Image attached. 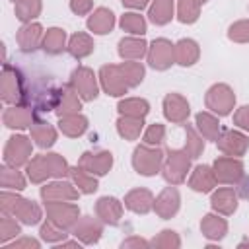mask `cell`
I'll return each mask as SVG.
<instances>
[{"label":"cell","instance_id":"cell-1","mask_svg":"<svg viewBox=\"0 0 249 249\" xmlns=\"http://www.w3.org/2000/svg\"><path fill=\"white\" fill-rule=\"evenodd\" d=\"M25 171L31 183L41 185L47 179H64L70 175V165L60 154H39L29 160Z\"/></svg>","mask_w":249,"mask_h":249},{"label":"cell","instance_id":"cell-2","mask_svg":"<svg viewBox=\"0 0 249 249\" xmlns=\"http://www.w3.org/2000/svg\"><path fill=\"white\" fill-rule=\"evenodd\" d=\"M0 210H2V214H10V216L18 218L25 226H35L43 218V210L37 202L23 198L16 193H10L8 189H4L0 195Z\"/></svg>","mask_w":249,"mask_h":249},{"label":"cell","instance_id":"cell-3","mask_svg":"<svg viewBox=\"0 0 249 249\" xmlns=\"http://www.w3.org/2000/svg\"><path fill=\"white\" fill-rule=\"evenodd\" d=\"M0 97L8 105H23L25 99V80L21 72L12 66L4 64L2 78H0Z\"/></svg>","mask_w":249,"mask_h":249},{"label":"cell","instance_id":"cell-4","mask_svg":"<svg viewBox=\"0 0 249 249\" xmlns=\"http://www.w3.org/2000/svg\"><path fill=\"white\" fill-rule=\"evenodd\" d=\"M163 160H165V154L160 146L140 144L132 152V167L136 173H140L144 177H152V175L160 173Z\"/></svg>","mask_w":249,"mask_h":249},{"label":"cell","instance_id":"cell-5","mask_svg":"<svg viewBox=\"0 0 249 249\" xmlns=\"http://www.w3.org/2000/svg\"><path fill=\"white\" fill-rule=\"evenodd\" d=\"M191 156L185 150H167V156L161 165L163 179L169 185H181L187 179V173L191 169Z\"/></svg>","mask_w":249,"mask_h":249},{"label":"cell","instance_id":"cell-6","mask_svg":"<svg viewBox=\"0 0 249 249\" xmlns=\"http://www.w3.org/2000/svg\"><path fill=\"white\" fill-rule=\"evenodd\" d=\"M204 103H206V109H210L214 115L226 117L231 113L235 105V93L228 84H214L208 88Z\"/></svg>","mask_w":249,"mask_h":249},{"label":"cell","instance_id":"cell-7","mask_svg":"<svg viewBox=\"0 0 249 249\" xmlns=\"http://www.w3.org/2000/svg\"><path fill=\"white\" fill-rule=\"evenodd\" d=\"M33 156V144L27 136L23 134H14L8 138L6 148H4V163L12 167H21L27 165Z\"/></svg>","mask_w":249,"mask_h":249},{"label":"cell","instance_id":"cell-8","mask_svg":"<svg viewBox=\"0 0 249 249\" xmlns=\"http://www.w3.org/2000/svg\"><path fill=\"white\" fill-rule=\"evenodd\" d=\"M212 169H214V175H216V181L222 183V185H237L241 183L243 179V161L239 158H233V156H220L214 160L212 163Z\"/></svg>","mask_w":249,"mask_h":249},{"label":"cell","instance_id":"cell-9","mask_svg":"<svg viewBox=\"0 0 249 249\" xmlns=\"http://www.w3.org/2000/svg\"><path fill=\"white\" fill-rule=\"evenodd\" d=\"M45 212H47V220L60 226L62 230H70L80 218V208L72 204V200L45 202Z\"/></svg>","mask_w":249,"mask_h":249},{"label":"cell","instance_id":"cell-10","mask_svg":"<svg viewBox=\"0 0 249 249\" xmlns=\"http://www.w3.org/2000/svg\"><path fill=\"white\" fill-rule=\"evenodd\" d=\"M70 86L74 88V91L82 97V101H93L99 95V86H97V78L93 74L91 68L88 66H78L72 76H70Z\"/></svg>","mask_w":249,"mask_h":249},{"label":"cell","instance_id":"cell-11","mask_svg":"<svg viewBox=\"0 0 249 249\" xmlns=\"http://www.w3.org/2000/svg\"><path fill=\"white\" fill-rule=\"evenodd\" d=\"M148 64L154 70H167L175 62V45L169 39H154L148 47Z\"/></svg>","mask_w":249,"mask_h":249},{"label":"cell","instance_id":"cell-12","mask_svg":"<svg viewBox=\"0 0 249 249\" xmlns=\"http://www.w3.org/2000/svg\"><path fill=\"white\" fill-rule=\"evenodd\" d=\"M99 84L107 95L121 97L128 91V86L124 82V76L121 72L119 64H105L99 68Z\"/></svg>","mask_w":249,"mask_h":249},{"label":"cell","instance_id":"cell-13","mask_svg":"<svg viewBox=\"0 0 249 249\" xmlns=\"http://www.w3.org/2000/svg\"><path fill=\"white\" fill-rule=\"evenodd\" d=\"M216 144H218V150L222 154L233 156V158H241L249 148V138L243 132L235 130V128H224L220 132Z\"/></svg>","mask_w":249,"mask_h":249},{"label":"cell","instance_id":"cell-14","mask_svg":"<svg viewBox=\"0 0 249 249\" xmlns=\"http://www.w3.org/2000/svg\"><path fill=\"white\" fill-rule=\"evenodd\" d=\"M70 231L84 245H93L99 241V237L103 233V222L99 218H93V216H82L70 228Z\"/></svg>","mask_w":249,"mask_h":249},{"label":"cell","instance_id":"cell-15","mask_svg":"<svg viewBox=\"0 0 249 249\" xmlns=\"http://www.w3.org/2000/svg\"><path fill=\"white\" fill-rule=\"evenodd\" d=\"M80 167H84L86 171H89L95 177L107 175L109 169L113 167V154L107 150H95V152H84L80 161Z\"/></svg>","mask_w":249,"mask_h":249},{"label":"cell","instance_id":"cell-16","mask_svg":"<svg viewBox=\"0 0 249 249\" xmlns=\"http://www.w3.org/2000/svg\"><path fill=\"white\" fill-rule=\"evenodd\" d=\"M82 193L78 191V187L74 183H68L64 179H56L53 183H47L45 187H41V198L45 202H58V200H78Z\"/></svg>","mask_w":249,"mask_h":249},{"label":"cell","instance_id":"cell-17","mask_svg":"<svg viewBox=\"0 0 249 249\" xmlns=\"http://www.w3.org/2000/svg\"><path fill=\"white\" fill-rule=\"evenodd\" d=\"M189 113H191L189 101L181 93H167L163 97V115L167 121L175 124H185L189 119Z\"/></svg>","mask_w":249,"mask_h":249},{"label":"cell","instance_id":"cell-18","mask_svg":"<svg viewBox=\"0 0 249 249\" xmlns=\"http://www.w3.org/2000/svg\"><path fill=\"white\" fill-rule=\"evenodd\" d=\"M179 204H181V196H179V191L175 187H165L156 198H154V212L163 218V220H169L177 214L179 210Z\"/></svg>","mask_w":249,"mask_h":249},{"label":"cell","instance_id":"cell-19","mask_svg":"<svg viewBox=\"0 0 249 249\" xmlns=\"http://www.w3.org/2000/svg\"><path fill=\"white\" fill-rule=\"evenodd\" d=\"M2 119L8 128L23 130V128H31V124L35 123V111L27 105H12L4 111Z\"/></svg>","mask_w":249,"mask_h":249},{"label":"cell","instance_id":"cell-20","mask_svg":"<svg viewBox=\"0 0 249 249\" xmlns=\"http://www.w3.org/2000/svg\"><path fill=\"white\" fill-rule=\"evenodd\" d=\"M95 216L107 226H119L123 218V202L115 196H101L95 202Z\"/></svg>","mask_w":249,"mask_h":249},{"label":"cell","instance_id":"cell-21","mask_svg":"<svg viewBox=\"0 0 249 249\" xmlns=\"http://www.w3.org/2000/svg\"><path fill=\"white\" fill-rule=\"evenodd\" d=\"M43 37H45L43 27H41L37 21H31V23H23V25L18 29L16 41H18V45H19L21 51L29 53V51H35L37 47L43 45Z\"/></svg>","mask_w":249,"mask_h":249},{"label":"cell","instance_id":"cell-22","mask_svg":"<svg viewBox=\"0 0 249 249\" xmlns=\"http://www.w3.org/2000/svg\"><path fill=\"white\" fill-rule=\"evenodd\" d=\"M210 204L214 212L222 216H230L237 210V193L233 191V187H220L218 191L212 193Z\"/></svg>","mask_w":249,"mask_h":249},{"label":"cell","instance_id":"cell-23","mask_svg":"<svg viewBox=\"0 0 249 249\" xmlns=\"http://www.w3.org/2000/svg\"><path fill=\"white\" fill-rule=\"evenodd\" d=\"M124 206L134 214H148L154 210V195L148 189H132L124 196Z\"/></svg>","mask_w":249,"mask_h":249},{"label":"cell","instance_id":"cell-24","mask_svg":"<svg viewBox=\"0 0 249 249\" xmlns=\"http://www.w3.org/2000/svg\"><path fill=\"white\" fill-rule=\"evenodd\" d=\"M216 175L210 165H196L189 177V187L196 193H210L216 187Z\"/></svg>","mask_w":249,"mask_h":249},{"label":"cell","instance_id":"cell-25","mask_svg":"<svg viewBox=\"0 0 249 249\" xmlns=\"http://www.w3.org/2000/svg\"><path fill=\"white\" fill-rule=\"evenodd\" d=\"M148 54V43L142 37H123L119 41V56L123 60H140Z\"/></svg>","mask_w":249,"mask_h":249},{"label":"cell","instance_id":"cell-26","mask_svg":"<svg viewBox=\"0 0 249 249\" xmlns=\"http://www.w3.org/2000/svg\"><path fill=\"white\" fill-rule=\"evenodd\" d=\"M200 231L210 241H220L228 233V222L222 214H206L200 220Z\"/></svg>","mask_w":249,"mask_h":249},{"label":"cell","instance_id":"cell-27","mask_svg":"<svg viewBox=\"0 0 249 249\" xmlns=\"http://www.w3.org/2000/svg\"><path fill=\"white\" fill-rule=\"evenodd\" d=\"M115 27V14L109 8H97L88 18V29L95 35H105Z\"/></svg>","mask_w":249,"mask_h":249},{"label":"cell","instance_id":"cell-28","mask_svg":"<svg viewBox=\"0 0 249 249\" xmlns=\"http://www.w3.org/2000/svg\"><path fill=\"white\" fill-rule=\"evenodd\" d=\"M200 56L198 43L195 39H179L175 43V62L181 66H193Z\"/></svg>","mask_w":249,"mask_h":249},{"label":"cell","instance_id":"cell-29","mask_svg":"<svg viewBox=\"0 0 249 249\" xmlns=\"http://www.w3.org/2000/svg\"><path fill=\"white\" fill-rule=\"evenodd\" d=\"M58 130L64 136L78 138L88 130V119L82 113H72V115L58 117Z\"/></svg>","mask_w":249,"mask_h":249},{"label":"cell","instance_id":"cell-30","mask_svg":"<svg viewBox=\"0 0 249 249\" xmlns=\"http://www.w3.org/2000/svg\"><path fill=\"white\" fill-rule=\"evenodd\" d=\"M195 124H196V130L202 134V138L206 140H218L222 128H220V121L214 113H208V111H200L196 117H195Z\"/></svg>","mask_w":249,"mask_h":249},{"label":"cell","instance_id":"cell-31","mask_svg":"<svg viewBox=\"0 0 249 249\" xmlns=\"http://www.w3.org/2000/svg\"><path fill=\"white\" fill-rule=\"evenodd\" d=\"M82 109V97L74 91L72 86H62V93H60V101L54 109V113L58 117L64 115H72V113H80Z\"/></svg>","mask_w":249,"mask_h":249},{"label":"cell","instance_id":"cell-32","mask_svg":"<svg viewBox=\"0 0 249 249\" xmlns=\"http://www.w3.org/2000/svg\"><path fill=\"white\" fill-rule=\"evenodd\" d=\"M31 138L39 148H51L56 142V128L47 121H35L31 124Z\"/></svg>","mask_w":249,"mask_h":249},{"label":"cell","instance_id":"cell-33","mask_svg":"<svg viewBox=\"0 0 249 249\" xmlns=\"http://www.w3.org/2000/svg\"><path fill=\"white\" fill-rule=\"evenodd\" d=\"M93 39L88 35V33H82V31H78V33H74L72 37H70V41H68V53L74 56V58H78V60H82V58H86V56H89L91 53H93Z\"/></svg>","mask_w":249,"mask_h":249},{"label":"cell","instance_id":"cell-34","mask_svg":"<svg viewBox=\"0 0 249 249\" xmlns=\"http://www.w3.org/2000/svg\"><path fill=\"white\" fill-rule=\"evenodd\" d=\"M43 51L47 54H60L68 45H66V31L60 27H51L45 31L43 37Z\"/></svg>","mask_w":249,"mask_h":249},{"label":"cell","instance_id":"cell-35","mask_svg":"<svg viewBox=\"0 0 249 249\" xmlns=\"http://www.w3.org/2000/svg\"><path fill=\"white\" fill-rule=\"evenodd\" d=\"M70 179H72V183L78 187V191L82 193V195H91V193H95L97 191V177L95 175H91L89 171H86L84 167H80V165H76V167H70Z\"/></svg>","mask_w":249,"mask_h":249},{"label":"cell","instance_id":"cell-36","mask_svg":"<svg viewBox=\"0 0 249 249\" xmlns=\"http://www.w3.org/2000/svg\"><path fill=\"white\" fill-rule=\"evenodd\" d=\"M148 18L156 25H165L173 18V0H152L148 8Z\"/></svg>","mask_w":249,"mask_h":249},{"label":"cell","instance_id":"cell-37","mask_svg":"<svg viewBox=\"0 0 249 249\" xmlns=\"http://www.w3.org/2000/svg\"><path fill=\"white\" fill-rule=\"evenodd\" d=\"M142 128H144V119H140V117L121 115L119 121H117V132L124 140H136L140 136Z\"/></svg>","mask_w":249,"mask_h":249},{"label":"cell","instance_id":"cell-38","mask_svg":"<svg viewBox=\"0 0 249 249\" xmlns=\"http://www.w3.org/2000/svg\"><path fill=\"white\" fill-rule=\"evenodd\" d=\"M117 109H119L121 115L144 119L150 113V103L146 99H142V97H126V99H121L119 101Z\"/></svg>","mask_w":249,"mask_h":249},{"label":"cell","instance_id":"cell-39","mask_svg":"<svg viewBox=\"0 0 249 249\" xmlns=\"http://www.w3.org/2000/svg\"><path fill=\"white\" fill-rule=\"evenodd\" d=\"M41 8H43L41 0H18L14 6V12L21 23H31L41 14Z\"/></svg>","mask_w":249,"mask_h":249},{"label":"cell","instance_id":"cell-40","mask_svg":"<svg viewBox=\"0 0 249 249\" xmlns=\"http://www.w3.org/2000/svg\"><path fill=\"white\" fill-rule=\"evenodd\" d=\"M119 25H121L123 31H126L130 35H136V37H142L146 33V19L138 12H126V14H123Z\"/></svg>","mask_w":249,"mask_h":249},{"label":"cell","instance_id":"cell-41","mask_svg":"<svg viewBox=\"0 0 249 249\" xmlns=\"http://www.w3.org/2000/svg\"><path fill=\"white\" fill-rule=\"evenodd\" d=\"M185 138H187V142H185V148H183V150H185L193 160L198 158V156L202 154V150H204L202 134L196 130V126L185 123Z\"/></svg>","mask_w":249,"mask_h":249},{"label":"cell","instance_id":"cell-42","mask_svg":"<svg viewBox=\"0 0 249 249\" xmlns=\"http://www.w3.org/2000/svg\"><path fill=\"white\" fill-rule=\"evenodd\" d=\"M0 185L8 191H21L25 189V177L21 175V171H18V167L4 165L0 169Z\"/></svg>","mask_w":249,"mask_h":249},{"label":"cell","instance_id":"cell-43","mask_svg":"<svg viewBox=\"0 0 249 249\" xmlns=\"http://www.w3.org/2000/svg\"><path fill=\"white\" fill-rule=\"evenodd\" d=\"M119 66H121V72H123L124 82H126L128 88H136V86L144 80L146 70H144L142 62H138V60H124V62H121Z\"/></svg>","mask_w":249,"mask_h":249},{"label":"cell","instance_id":"cell-44","mask_svg":"<svg viewBox=\"0 0 249 249\" xmlns=\"http://www.w3.org/2000/svg\"><path fill=\"white\" fill-rule=\"evenodd\" d=\"M200 2L198 0H179L177 4V19L181 23H195L200 16Z\"/></svg>","mask_w":249,"mask_h":249},{"label":"cell","instance_id":"cell-45","mask_svg":"<svg viewBox=\"0 0 249 249\" xmlns=\"http://www.w3.org/2000/svg\"><path fill=\"white\" fill-rule=\"evenodd\" d=\"M18 222H19L18 218L10 214H2V220H0V241L2 243H8L10 239H16L21 233V228Z\"/></svg>","mask_w":249,"mask_h":249},{"label":"cell","instance_id":"cell-46","mask_svg":"<svg viewBox=\"0 0 249 249\" xmlns=\"http://www.w3.org/2000/svg\"><path fill=\"white\" fill-rule=\"evenodd\" d=\"M152 247H158V249H177L181 245V239L177 235V231L173 230H161L152 241H150Z\"/></svg>","mask_w":249,"mask_h":249},{"label":"cell","instance_id":"cell-47","mask_svg":"<svg viewBox=\"0 0 249 249\" xmlns=\"http://www.w3.org/2000/svg\"><path fill=\"white\" fill-rule=\"evenodd\" d=\"M39 233H41V239H45L47 243H60V241H64L66 235H68L66 230H62L60 226L53 224L51 220H47V222L41 226Z\"/></svg>","mask_w":249,"mask_h":249},{"label":"cell","instance_id":"cell-48","mask_svg":"<svg viewBox=\"0 0 249 249\" xmlns=\"http://www.w3.org/2000/svg\"><path fill=\"white\" fill-rule=\"evenodd\" d=\"M228 37L233 43H249V19H239L230 25Z\"/></svg>","mask_w":249,"mask_h":249},{"label":"cell","instance_id":"cell-49","mask_svg":"<svg viewBox=\"0 0 249 249\" xmlns=\"http://www.w3.org/2000/svg\"><path fill=\"white\" fill-rule=\"evenodd\" d=\"M163 138H165V126L160 124V123L150 124V126L144 130V136H142L144 144H148V146H160V144L163 142Z\"/></svg>","mask_w":249,"mask_h":249},{"label":"cell","instance_id":"cell-50","mask_svg":"<svg viewBox=\"0 0 249 249\" xmlns=\"http://www.w3.org/2000/svg\"><path fill=\"white\" fill-rule=\"evenodd\" d=\"M233 124L245 132H249V105H241L233 113Z\"/></svg>","mask_w":249,"mask_h":249},{"label":"cell","instance_id":"cell-51","mask_svg":"<svg viewBox=\"0 0 249 249\" xmlns=\"http://www.w3.org/2000/svg\"><path fill=\"white\" fill-rule=\"evenodd\" d=\"M41 243L33 237H19V239H14L12 243H6V249H39Z\"/></svg>","mask_w":249,"mask_h":249},{"label":"cell","instance_id":"cell-52","mask_svg":"<svg viewBox=\"0 0 249 249\" xmlns=\"http://www.w3.org/2000/svg\"><path fill=\"white\" fill-rule=\"evenodd\" d=\"M93 8V0H70V10L76 16H86Z\"/></svg>","mask_w":249,"mask_h":249},{"label":"cell","instance_id":"cell-53","mask_svg":"<svg viewBox=\"0 0 249 249\" xmlns=\"http://www.w3.org/2000/svg\"><path fill=\"white\" fill-rule=\"evenodd\" d=\"M121 247H123V249H128V247H150V241H146V239H142V237L132 235V237L124 239V241L121 243Z\"/></svg>","mask_w":249,"mask_h":249},{"label":"cell","instance_id":"cell-54","mask_svg":"<svg viewBox=\"0 0 249 249\" xmlns=\"http://www.w3.org/2000/svg\"><path fill=\"white\" fill-rule=\"evenodd\" d=\"M121 2H123V6H126V8L142 10V8H146V6H148V2H150V0H121Z\"/></svg>","mask_w":249,"mask_h":249},{"label":"cell","instance_id":"cell-55","mask_svg":"<svg viewBox=\"0 0 249 249\" xmlns=\"http://www.w3.org/2000/svg\"><path fill=\"white\" fill-rule=\"evenodd\" d=\"M239 196L249 200V179H241V183H239Z\"/></svg>","mask_w":249,"mask_h":249},{"label":"cell","instance_id":"cell-56","mask_svg":"<svg viewBox=\"0 0 249 249\" xmlns=\"http://www.w3.org/2000/svg\"><path fill=\"white\" fill-rule=\"evenodd\" d=\"M243 245H249V239H247V241H243V243H239V247H243Z\"/></svg>","mask_w":249,"mask_h":249},{"label":"cell","instance_id":"cell-57","mask_svg":"<svg viewBox=\"0 0 249 249\" xmlns=\"http://www.w3.org/2000/svg\"><path fill=\"white\" fill-rule=\"evenodd\" d=\"M198 2H200V4H204V2H208V0H198Z\"/></svg>","mask_w":249,"mask_h":249},{"label":"cell","instance_id":"cell-58","mask_svg":"<svg viewBox=\"0 0 249 249\" xmlns=\"http://www.w3.org/2000/svg\"><path fill=\"white\" fill-rule=\"evenodd\" d=\"M14 2H18V0H14Z\"/></svg>","mask_w":249,"mask_h":249}]
</instances>
